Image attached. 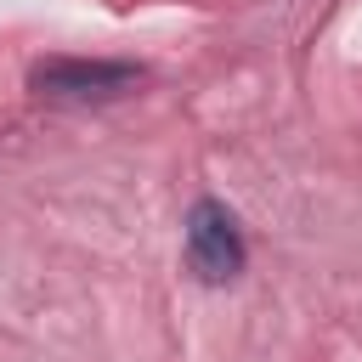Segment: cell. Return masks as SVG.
I'll use <instances>...</instances> for the list:
<instances>
[{
  "label": "cell",
  "instance_id": "6da1fadb",
  "mask_svg": "<svg viewBox=\"0 0 362 362\" xmlns=\"http://www.w3.org/2000/svg\"><path fill=\"white\" fill-rule=\"evenodd\" d=\"M136 79H141L136 62H85V57H51V62H34L28 74L34 96L45 102H107V96H124Z\"/></svg>",
  "mask_w": 362,
  "mask_h": 362
},
{
  "label": "cell",
  "instance_id": "7a4b0ae2",
  "mask_svg": "<svg viewBox=\"0 0 362 362\" xmlns=\"http://www.w3.org/2000/svg\"><path fill=\"white\" fill-rule=\"evenodd\" d=\"M187 260H192V272L204 283H226V277L243 272V232L209 198L192 204V215H187Z\"/></svg>",
  "mask_w": 362,
  "mask_h": 362
}]
</instances>
